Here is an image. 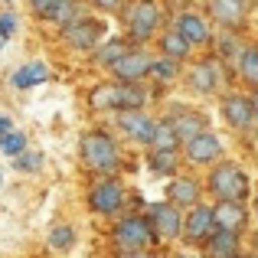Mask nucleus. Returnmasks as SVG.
Masks as SVG:
<instances>
[{"label": "nucleus", "instance_id": "obj_1", "mask_svg": "<svg viewBox=\"0 0 258 258\" xmlns=\"http://www.w3.org/2000/svg\"><path fill=\"white\" fill-rule=\"evenodd\" d=\"M79 154H82V164L98 176H111L121 167V147L105 127L85 131L82 141H79Z\"/></svg>", "mask_w": 258, "mask_h": 258}, {"label": "nucleus", "instance_id": "obj_2", "mask_svg": "<svg viewBox=\"0 0 258 258\" xmlns=\"http://www.w3.org/2000/svg\"><path fill=\"white\" fill-rule=\"evenodd\" d=\"M203 189H209L216 203H245L252 193V176L232 160H219L216 167H209Z\"/></svg>", "mask_w": 258, "mask_h": 258}, {"label": "nucleus", "instance_id": "obj_3", "mask_svg": "<svg viewBox=\"0 0 258 258\" xmlns=\"http://www.w3.org/2000/svg\"><path fill=\"white\" fill-rule=\"evenodd\" d=\"M88 105L95 111H141L147 105V92L141 85H121V82H101L88 92Z\"/></svg>", "mask_w": 258, "mask_h": 258}, {"label": "nucleus", "instance_id": "obj_4", "mask_svg": "<svg viewBox=\"0 0 258 258\" xmlns=\"http://www.w3.org/2000/svg\"><path fill=\"white\" fill-rule=\"evenodd\" d=\"M164 30V7L157 0H134L124 10V33L127 43H147V39L160 36Z\"/></svg>", "mask_w": 258, "mask_h": 258}, {"label": "nucleus", "instance_id": "obj_5", "mask_svg": "<svg viewBox=\"0 0 258 258\" xmlns=\"http://www.w3.org/2000/svg\"><path fill=\"white\" fill-rule=\"evenodd\" d=\"M111 239H114V245H118V252H151V245H157L154 226L144 213L121 216L118 226L111 229Z\"/></svg>", "mask_w": 258, "mask_h": 258}, {"label": "nucleus", "instance_id": "obj_6", "mask_svg": "<svg viewBox=\"0 0 258 258\" xmlns=\"http://www.w3.org/2000/svg\"><path fill=\"white\" fill-rule=\"evenodd\" d=\"M59 36H62V43L69 46V49H76V52H95L108 36V23L98 20V17H85L82 13V17L72 20L69 26H62Z\"/></svg>", "mask_w": 258, "mask_h": 258}, {"label": "nucleus", "instance_id": "obj_7", "mask_svg": "<svg viewBox=\"0 0 258 258\" xmlns=\"http://www.w3.org/2000/svg\"><path fill=\"white\" fill-rule=\"evenodd\" d=\"M88 209L98 216H118L124 209V186H121L114 176H98V180L88 186Z\"/></svg>", "mask_w": 258, "mask_h": 258}, {"label": "nucleus", "instance_id": "obj_8", "mask_svg": "<svg viewBox=\"0 0 258 258\" xmlns=\"http://www.w3.org/2000/svg\"><path fill=\"white\" fill-rule=\"evenodd\" d=\"M151 62H154V52L134 46V49H127L108 72H111L114 82H121V85H141L147 76H151Z\"/></svg>", "mask_w": 258, "mask_h": 258}, {"label": "nucleus", "instance_id": "obj_9", "mask_svg": "<svg viewBox=\"0 0 258 258\" xmlns=\"http://www.w3.org/2000/svg\"><path fill=\"white\" fill-rule=\"evenodd\" d=\"M183 160L189 167H216L222 160V141L216 131H203L200 138H193L189 144H183Z\"/></svg>", "mask_w": 258, "mask_h": 258}, {"label": "nucleus", "instance_id": "obj_10", "mask_svg": "<svg viewBox=\"0 0 258 258\" xmlns=\"http://www.w3.org/2000/svg\"><path fill=\"white\" fill-rule=\"evenodd\" d=\"M164 203H170L183 213V209H193L196 203H203V180L193 173H176L170 176V183H167V196Z\"/></svg>", "mask_w": 258, "mask_h": 258}, {"label": "nucleus", "instance_id": "obj_11", "mask_svg": "<svg viewBox=\"0 0 258 258\" xmlns=\"http://www.w3.org/2000/svg\"><path fill=\"white\" fill-rule=\"evenodd\" d=\"M144 216L151 219L157 242L160 239H180V235H183V213L176 206H170V203H164V200H160V203H151Z\"/></svg>", "mask_w": 258, "mask_h": 258}, {"label": "nucleus", "instance_id": "obj_12", "mask_svg": "<svg viewBox=\"0 0 258 258\" xmlns=\"http://www.w3.org/2000/svg\"><path fill=\"white\" fill-rule=\"evenodd\" d=\"M222 118L232 131H248L255 124V111H252V95L245 92H229L222 95Z\"/></svg>", "mask_w": 258, "mask_h": 258}, {"label": "nucleus", "instance_id": "obj_13", "mask_svg": "<svg viewBox=\"0 0 258 258\" xmlns=\"http://www.w3.org/2000/svg\"><path fill=\"white\" fill-rule=\"evenodd\" d=\"M213 232H216V226H213V206L196 203L193 209L183 213V235H180V239L193 242V245H203Z\"/></svg>", "mask_w": 258, "mask_h": 258}, {"label": "nucleus", "instance_id": "obj_14", "mask_svg": "<svg viewBox=\"0 0 258 258\" xmlns=\"http://www.w3.org/2000/svg\"><path fill=\"white\" fill-rule=\"evenodd\" d=\"M183 79H186V85L196 95H213L222 82V66H219V59H200V62H193L183 72Z\"/></svg>", "mask_w": 258, "mask_h": 258}, {"label": "nucleus", "instance_id": "obj_15", "mask_svg": "<svg viewBox=\"0 0 258 258\" xmlns=\"http://www.w3.org/2000/svg\"><path fill=\"white\" fill-rule=\"evenodd\" d=\"M173 30L180 33L189 46H209V43H213V23H206V17H203V13L180 10L173 17Z\"/></svg>", "mask_w": 258, "mask_h": 258}, {"label": "nucleus", "instance_id": "obj_16", "mask_svg": "<svg viewBox=\"0 0 258 258\" xmlns=\"http://www.w3.org/2000/svg\"><path fill=\"white\" fill-rule=\"evenodd\" d=\"M118 127H121V134H124L127 141L151 147L154 127H157V118H151L144 108H141V111H118Z\"/></svg>", "mask_w": 258, "mask_h": 258}, {"label": "nucleus", "instance_id": "obj_17", "mask_svg": "<svg viewBox=\"0 0 258 258\" xmlns=\"http://www.w3.org/2000/svg\"><path fill=\"white\" fill-rule=\"evenodd\" d=\"M213 226H216V232L242 235L245 226H248L245 203H216V206H213Z\"/></svg>", "mask_w": 258, "mask_h": 258}, {"label": "nucleus", "instance_id": "obj_18", "mask_svg": "<svg viewBox=\"0 0 258 258\" xmlns=\"http://www.w3.org/2000/svg\"><path fill=\"white\" fill-rule=\"evenodd\" d=\"M170 127H173L176 141H180V147H183L193 138H200L203 131H209V118L203 111H193V108H180V111L170 114Z\"/></svg>", "mask_w": 258, "mask_h": 258}, {"label": "nucleus", "instance_id": "obj_19", "mask_svg": "<svg viewBox=\"0 0 258 258\" xmlns=\"http://www.w3.org/2000/svg\"><path fill=\"white\" fill-rule=\"evenodd\" d=\"M245 13H248V4L245 0H209V17L219 30H239L245 23Z\"/></svg>", "mask_w": 258, "mask_h": 258}, {"label": "nucleus", "instance_id": "obj_20", "mask_svg": "<svg viewBox=\"0 0 258 258\" xmlns=\"http://www.w3.org/2000/svg\"><path fill=\"white\" fill-rule=\"evenodd\" d=\"M157 49H160V59H173V62H186L189 56H193V46L186 43V39L180 36V33L173 30H160V36H157Z\"/></svg>", "mask_w": 258, "mask_h": 258}, {"label": "nucleus", "instance_id": "obj_21", "mask_svg": "<svg viewBox=\"0 0 258 258\" xmlns=\"http://www.w3.org/2000/svg\"><path fill=\"white\" fill-rule=\"evenodd\" d=\"M239 255H242L239 235L213 232L206 242H203V258H239Z\"/></svg>", "mask_w": 258, "mask_h": 258}, {"label": "nucleus", "instance_id": "obj_22", "mask_svg": "<svg viewBox=\"0 0 258 258\" xmlns=\"http://www.w3.org/2000/svg\"><path fill=\"white\" fill-rule=\"evenodd\" d=\"M49 79H52V72H49V66H46V62H26V66H20V69L13 72L10 85L20 88V92H26V88L46 85Z\"/></svg>", "mask_w": 258, "mask_h": 258}, {"label": "nucleus", "instance_id": "obj_23", "mask_svg": "<svg viewBox=\"0 0 258 258\" xmlns=\"http://www.w3.org/2000/svg\"><path fill=\"white\" fill-rule=\"evenodd\" d=\"M127 49H134V46L127 43V36H111V39H105V43L92 52V66H98V69H111Z\"/></svg>", "mask_w": 258, "mask_h": 258}, {"label": "nucleus", "instance_id": "obj_24", "mask_svg": "<svg viewBox=\"0 0 258 258\" xmlns=\"http://www.w3.org/2000/svg\"><path fill=\"white\" fill-rule=\"evenodd\" d=\"M147 167L160 176H176L180 173V151H157V147H151L147 151Z\"/></svg>", "mask_w": 258, "mask_h": 258}, {"label": "nucleus", "instance_id": "obj_25", "mask_svg": "<svg viewBox=\"0 0 258 258\" xmlns=\"http://www.w3.org/2000/svg\"><path fill=\"white\" fill-rule=\"evenodd\" d=\"M235 72H239V79L245 82L248 88H255L258 92V46H245L242 49V56L235 59Z\"/></svg>", "mask_w": 258, "mask_h": 258}, {"label": "nucleus", "instance_id": "obj_26", "mask_svg": "<svg viewBox=\"0 0 258 258\" xmlns=\"http://www.w3.org/2000/svg\"><path fill=\"white\" fill-rule=\"evenodd\" d=\"M180 76H183V66H180V62L154 56V62H151V76H147V79H154L157 85H173V82H180Z\"/></svg>", "mask_w": 258, "mask_h": 258}, {"label": "nucleus", "instance_id": "obj_27", "mask_svg": "<svg viewBox=\"0 0 258 258\" xmlns=\"http://www.w3.org/2000/svg\"><path fill=\"white\" fill-rule=\"evenodd\" d=\"M213 43H216V52H219L222 62H232V59H239L242 49H245V46H242V39L235 36L232 30H222L219 36H213Z\"/></svg>", "mask_w": 258, "mask_h": 258}, {"label": "nucleus", "instance_id": "obj_28", "mask_svg": "<svg viewBox=\"0 0 258 258\" xmlns=\"http://www.w3.org/2000/svg\"><path fill=\"white\" fill-rule=\"evenodd\" d=\"M79 17H82V4H79V0H59L56 10H52V17L46 20V23H52V26L62 30V26H69L72 20H79Z\"/></svg>", "mask_w": 258, "mask_h": 258}, {"label": "nucleus", "instance_id": "obj_29", "mask_svg": "<svg viewBox=\"0 0 258 258\" xmlns=\"http://www.w3.org/2000/svg\"><path fill=\"white\" fill-rule=\"evenodd\" d=\"M151 147H157V151H180V141H176V134H173V127H170V118H157Z\"/></svg>", "mask_w": 258, "mask_h": 258}, {"label": "nucleus", "instance_id": "obj_30", "mask_svg": "<svg viewBox=\"0 0 258 258\" xmlns=\"http://www.w3.org/2000/svg\"><path fill=\"white\" fill-rule=\"evenodd\" d=\"M46 242H49V248H56V252H69V248L76 245V229H72L69 222H59V226L49 229Z\"/></svg>", "mask_w": 258, "mask_h": 258}, {"label": "nucleus", "instance_id": "obj_31", "mask_svg": "<svg viewBox=\"0 0 258 258\" xmlns=\"http://www.w3.org/2000/svg\"><path fill=\"white\" fill-rule=\"evenodd\" d=\"M0 151H4V154H7L10 160H13V157H20V154L26 151V134L13 127V131H10V134L4 138V144H0Z\"/></svg>", "mask_w": 258, "mask_h": 258}, {"label": "nucleus", "instance_id": "obj_32", "mask_svg": "<svg viewBox=\"0 0 258 258\" xmlns=\"http://www.w3.org/2000/svg\"><path fill=\"white\" fill-rule=\"evenodd\" d=\"M13 167H17L20 173H36L39 167H43V154L39 151H23L20 157H13Z\"/></svg>", "mask_w": 258, "mask_h": 258}, {"label": "nucleus", "instance_id": "obj_33", "mask_svg": "<svg viewBox=\"0 0 258 258\" xmlns=\"http://www.w3.org/2000/svg\"><path fill=\"white\" fill-rule=\"evenodd\" d=\"M26 4H30L33 17H36V20H43V23H46V20L52 17V10H56V4H59V0H26Z\"/></svg>", "mask_w": 258, "mask_h": 258}, {"label": "nucleus", "instance_id": "obj_34", "mask_svg": "<svg viewBox=\"0 0 258 258\" xmlns=\"http://www.w3.org/2000/svg\"><path fill=\"white\" fill-rule=\"evenodd\" d=\"M13 33H17V13H10V10L0 13V39L7 43V39H10Z\"/></svg>", "mask_w": 258, "mask_h": 258}, {"label": "nucleus", "instance_id": "obj_35", "mask_svg": "<svg viewBox=\"0 0 258 258\" xmlns=\"http://www.w3.org/2000/svg\"><path fill=\"white\" fill-rule=\"evenodd\" d=\"M98 13H121L124 10V0H88Z\"/></svg>", "mask_w": 258, "mask_h": 258}, {"label": "nucleus", "instance_id": "obj_36", "mask_svg": "<svg viewBox=\"0 0 258 258\" xmlns=\"http://www.w3.org/2000/svg\"><path fill=\"white\" fill-rule=\"evenodd\" d=\"M10 131H13V121L7 118V114H0V144H4V138H7Z\"/></svg>", "mask_w": 258, "mask_h": 258}, {"label": "nucleus", "instance_id": "obj_37", "mask_svg": "<svg viewBox=\"0 0 258 258\" xmlns=\"http://www.w3.org/2000/svg\"><path fill=\"white\" fill-rule=\"evenodd\" d=\"M160 4H164V7H170V10H176V13H180V10H186V4H193V0H160Z\"/></svg>", "mask_w": 258, "mask_h": 258}, {"label": "nucleus", "instance_id": "obj_38", "mask_svg": "<svg viewBox=\"0 0 258 258\" xmlns=\"http://www.w3.org/2000/svg\"><path fill=\"white\" fill-rule=\"evenodd\" d=\"M118 258H154V252H118Z\"/></svg>", "mask_w": 258, "mask_h": 258}, {"label": "nucleus", "instance_id": "obj_39", "mask_svg": "<svg viewBox=\"0 0 258 258\" xmlns=\"http://www.w3.org/2000/svg\"><path fill=\"white\" fill-rule=\"evenodd\" d=\"M252 111H255V121H258V92L252 95Z\"/></svg>", "mask_w": 258, "mask_h": 258}, {"label": "nucleus", "instance_id": "obj_40", "mask_svg": "<svg viewBox=\"0 0 258 258\" xmlns=\"http://www.w3.org/2000/svg\"><path fill=\"white\" fill-rule=\"evenodd\" d=\"M252 209H255V216H258V193H255V203H252Z\"/></svg>", "mask_w": 258, "mask_h": 258}, {"label": "nucleus", "instance_id": "obj_41", "mask_svg": "<svg viewBox=\"0 0 258 258\" xmlns=\"http://www.w3.org/2000/svg\"><path fill=\"white\" fill-rule=\"evenodd\" d=\"M239 258H258V255H248V252H242V255H239Z\"/></svg>", "mask_w": 258, "mask_h": 258}, {"label": "nucleus", "instance_id": "obj_42", "mask_svg": "<svg viewBox=\"0 0 258 258\" xmlns=\"http://www.w3.org/2000/svg\"><path fill=\"white\" fill-rule=\"evenodd\" d=\"M0 4H13V0H0Z\"/></svg>", "mask_w": 258, "mask_h": 258}, {"label": "nucleus", "instance_id": "obj_43", "mask_svg": "<svg viewBox=\"0 0 258 258\" xmlns=\"http://www.w3.org/2000/svg\"><path fill=\"white\" fill-rule=\"evenodd\" d=\"M173 258H186V255H173Z\"/></svg>", "mask_w": 258, "mask_h": 258}, {"label": "nucleus", "instance_id": "obj_44", "mask_svg": "<svg viewBox=\"0 0 258 258\" xmlns=\"http://www.w3.org/2000/svg\"><path fill=\"white\" fill-rule=\"evenodd\" d=\"M0 183H4V173H0Z\"/></svg>", "mask_w": 258, "mask_h": 258}]
</instances>
